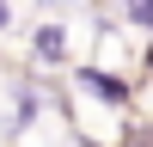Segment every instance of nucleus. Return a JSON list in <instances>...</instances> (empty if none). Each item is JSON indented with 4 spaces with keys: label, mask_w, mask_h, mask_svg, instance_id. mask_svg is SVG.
Listing matches in <instances>:
<instances>
[{
    "label": "nucleus",
    "mask_w": 153,
    "mask_h": 147,
    "mask_svg": "<svg viewBox=\"0 0 153 147\" xmlns=\"http://www.w3.org/2000/svg\"><path fill=\"white\" fill-rule=\"evenodd\" d=\"M0 24H6V6H0Z\"/></svg>",
    "instance_id": "obj_3"
},
{
    "label": "nucleus",
    "mask_w": 153,
    "mask_h": 147,
    "mask_svg": "<svg viewBox=\"0 0 153 147\" xmlns=\"http://www.w3.org/2000/svg\"><path fill=\"white\" fill-rule=\"evenodd\" d=\"M80 86H86V92H92V98H104V104H135V86L129 80H117V74H104V68H80Z\"/></svg>",
    "instance_id": "obj_1"
},
{
    "label": "nucleus",
    "mask_w": 153,
    "mask_h": 147,
    "mask_svg": "<svg viewBox=\"0 0 153 147\" xmlns=\"http://www.w3.org/2000/svg\"><path fill=\"white\" fill-rule=\"evenodd\" d=\"M123 12H129V24L153 31V0H123Z\"/></svg>",
    "instance_id": "obj_2"
}]
</instances>
